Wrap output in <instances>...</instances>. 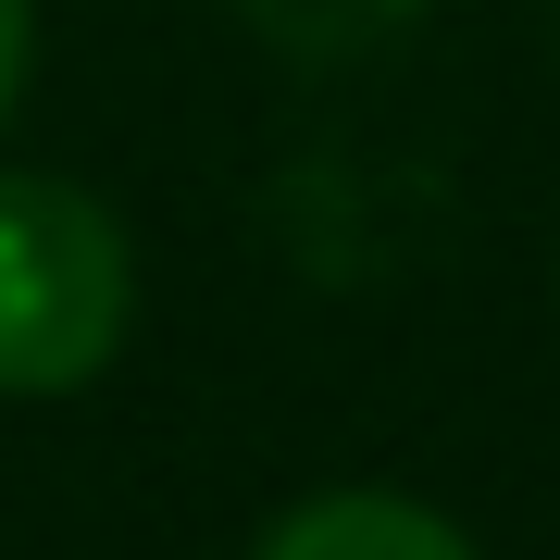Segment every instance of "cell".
<instances>
[{
	"label": "cell",
	"mask_w": 560,
	"mask_h": 560,
	"mask_svg": "<svg viewBox=\"0 0 560 560\" xmlns=\"http://www.w3.org/2000/svg\"><path fill=\"white\" fill-rule=\"evenodd\" d=\"M138 337V237L101 187L0 162V399H75Z\"/></svg>",
	"instance_id": "1"
},
{
	"label": "cell",
	"mask_w": 560,
	"mask_h": 560,
	"mask_svg": "<svg viewBox=\"0 0 560 560\" xmlns=\"http://www.w3.org/2000/svg\"><path fill=\"white\" fill-rule=\"evenodd\" d=\"M249 560H486V548L411 486H312L300 511L249 536Z\"/></svg>",
	"instance_id": "2"
},
{
	"label": "cell",
	"mask_w": 560,
	"mask_h": 560,
	"mask_svg": "<svg viewBox=\"0 0 560 560\" xmlns=\"http://www.w3.org/2000/svg\"><path fill=\"white\" fill-rule=\"evenodd\" d=\"M25 75H38V0H0V125L25 113Z\"/></svg>",
	"instance_id": "3"
}]
</instances>
